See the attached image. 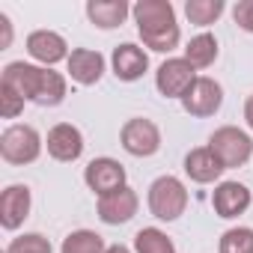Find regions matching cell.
I'll use <instances>...</instances> for the list:
<instances>
[{
    "label": "cell",
    "instance_id": "obj_1",
    "mask_svg": "<svg viewBox=\"0 0 253 253\" xmlns=\"http://www.w3.org/2000/svg\"><path fill=\"white\" fill-rule=\"evenodd\" d=\"M12 86L24 101H33L39 107H57L66 98V78L60 72L42 69V66H30L24 60H15L3 69V81Z\"/></svg>",
    "mask_w": 253,
    "mask_h": 253
},
{
    "label": "cell",
    "instance_id": "obj_2",
    "mask_svg": "<svg viewBox=\"0 0 253 253\" xmlns=\"http://www.w3.org/2000/svg\"><path fill=\"white\" fill-rule=\"evenodd\" d=\"M131 15L146 48L167 54L179 45V24L170 0H140V3H134Z\"/></svg>",
    "mask_w": 253,
    "mask_h": 253
},
{
    "label": "cell",
    "instance_id": "obj_3",
    "mask_svg": "<svg viewBox=\"0 0 253 253\" xmlns=\"http://www.w3.org/2000/svg\"><path fill=\"white\" fill-rule=\"evenodd\" d=\"M188 209V191L176 176H158L149 185V211L158 220H176Z\"/></svg>",
    "mask_w": 253,
    "mask_h": 253
},
{
    "label": "cell",
    "instance_id": "obj_4",
    "mask_svg": "<svg viewBox=\"0 0 253 253\" xmlns=\"http://www.w3.org/2000/svg\"><path fill=\"white\" fill-rule=\"evenodd\" d=\"M209 149L217 155V161L232 170V167H241L250 161L253 155V140L247 131L235 128V125H223V128H217L211 137H209Z\"/></svg>",
    "mask_w": 253,
    "mask_h": 253
},
{
    "label": "cell",
    "instance_id": "obj_5",
    "mask_svg": "<svg viewBox=\"0 0 253 253\" xmlns=\"http://www.w3.org/2000/svg\"><path fill=\"white\" fill-rule=\"evenodd\" d=\"M42 152V137L33 125H9L0 134V155L9 164H33Z\"/></svg>",
    "mask_w": 253,
    "mask_h": 253
},
{
    "label": "cell",
    "instance_id": "obj_6",
    "mask_svg": "<svg viewBox=\"0 0 253 253\" xmlns=\"http://www.w3.org/2000/svg\"><path fill=\"white\" fill-rule=\"evenodd\" d=\"M119 140H122V149L134 155V158H149L161 149V131L152 119H143V116H134L122 125L119 131Z\"/></svg>",
    "mask_w": 253,
    "mask_h": 253
},
{
    "label": "cell",
    "instance_id": "obj_7",
    "mask_svg": "<svg viewBox=\"0 0 253 253\" xmlns=\"http://www.w3.org/2000/svg\"><path fill=\"white\" fill-rule=\"evenodd\" d=\"M197 81V69L185 60V57H173L164 60L155 72V86L164 98H182Z\"/></svg>",
    "mask_w": 253,
    "mask_h": 253
},
{
    "label": "cell",
    "instance_id": "obj_8",
    "mask_svg": "<svg viewBox=\"0 0 253 253\" xmlns=\"http://www.w3.org/2000/svg\"><path fill=\"white\" fill-rule=\"evenodd\" d=\"M223 104V89L214 78H197L194 86L182 95V107L191 116H214Z\"/></svg>",
    "mask_w": 253,
    "mask_h": 253
},
{
    "label": "cell",
    "instance_id": "obj_9",
    "mask_svg": "<svg viewBox=\"0 0 253 253\" xmlns=\"http://www.w3.org/2000/svg\"><path fill=\"white\" fill-rule=\"evenodd\" d=\"M84 182L89 185L92 194L107 197V194L125 188V167L113 158H92L84 170Z\"/></svg>",
    "mask_w": 253,
    "mask_h": 253
},
{
    "label": "cell",
    "instance_id": "obj_10",
    "mask_svg": "<svg viewBox=\"0 0 253 253\" xmlns=\"http://www.w3.org/2000/svg\"><path fill=\"white\" fill-rule=\"evenodd\" d=\"M137 209H140V197L128 185L119 188V191H113V194H107V197H98V217L107 226L128 223L137 214Z\"/></svg>",
    "mask_w": 253,
    "mask_h": 253
},
{
    "label": "cell",
    "instance_id": "obj_11",
    "mask_svg": "<svg viewBox=\"0 0 253 253\" xmlns=\"http://www.w3.org/2000/svg\"><path fill=\"white\" fill-rule=\"evenodd\" d=\"M48 155L54 161H63V164H72L81 158L84 152V134L75 128L72 122H57L54 128L48 131Z\"/></svg>",
    "mask_w": 253,
    "mask_h": 253
},
{
    "label": "cell",
    "instance_id": "obj_12",
    "mask_svg": "<svg viewBox=\"0 0 253 253\" xmlns=\"http://www.w3.org/2000/svg\"><path fill=\"white\" fill-rule=\"evenodd\" d=\"M250 188L241 185V182H220L211 194V209L217 217H238L250 209Z\"/></svg>",
    "mask_w": 253,
    "mask_h": 253
},
{
    "label": "cell",
    "instance_id": "obj_13",
    "mask_svg": "<svg viewBox=\"0 0 253 253\" xmlns=\"http://www.w3.org/2000/svg\"><path fill=\"white\" fill-rule=\"evenodd\" d=\"M30 188L27 185H9L3 194H0V226L3 229H18L27 214H30Z\"/></svg>",
    "mask_w": 253,
    "mask_h": 253
},
{
    "label": "cell",
    "instance_id": "obj_14",
    "mask_svg": "<svg viewBox=\"0 0 253 253\" xmlns=\"http://www.w3.org/2000/svg\"><path fill=\"white\" fill-rule=\"evenodd\" d=\"M27 54L48 69V66H54L60 60H69V45L54 30H33L27 36Z\"/></svg>",
    "mask_w": 253,
    "mask_h": 253
},
{
    "label": "cell",
    "instance_id": "obj_15",
    "mask_svg": "<svg viewBox=\"0 0 253 253\" xmlns=\"http://www.w3.org/2000/svg\"><path fill=\"white\" fill-rule=\"evenodd\" d=\"M113 75L119 78V81H137V78H143L146 75V69H149V57H146V51L143 48H137L134 42H122V45H116L113 48Z\"/></svg>",
    "mask_w": 253,
    "mask_h": 253
},
{
    "label": "cell",
    "instance_id": "obj_16",
    "mask_svg": "<svg viewBox=\"0 0 253 253\" xmlns=\"http://www.w3.org/2000/svg\"><path fill=\"white\" fill-rule=\"evenodd\" d=\"M66 66H69L72 81L81 84V86H92V84H98L101 75H104V57H101L98 51H92V48H75V51L69 54Z\"/></svg>",
    "mask_w": 253,
    "mask_h": 253
},
{
    "label": "cell",
    "instance_id": "obj_17",
    "mask_svg": "<svg viewBox=\"0 0 253 253\" xmlns=\"http://www.w3.org/2000/svg\"><path fill=\"white\" fill-rule=\"evenodd\" d=\"M223 170H226V167L217 161V155H214L209 146L191 149V152L185 155V173H188L197 185H211V182H217Z\"/></svg>",
    "mask_w": 253,
    "mask_h": 253
},
{
    "label": "cell",
    "instance_id": "obj_18",
    "mask_svg": "<svg viewBox=\"0 0 253 253\" xmlns=\"http://www.w3.org/2000/svg\"><path fill=\"white\" fill-rule=\"evenodd\" d=\"M128 3L125 0H89L86 3V15L95 27L101 30H113L125 21V15H128Z\"/></svg>",
    "mask_w": 253,
    "mask_h": 253
},
{
    "label": "cell",
    "instance_id": "obj_19",
    "mask_svg": "<svg viewBox=\"0 0 253 253\" xmlns=\"http://www.w3.org/2000/svg\"><path fill=\"white\" fill-rule=\"evenodd\" d=\"M185 60L194 66V69H209L214 60H217V39L211 33H200L188 42L185 48Z\"/></svg>",
    "mask_w": 253,
    "mask_h": 253
},
{
    "label": "cell",
    "instance_id": "obj_20",
    "mask_svg": "<svg viewBox=\"0 0 253 253\" xmlns=\"http://www.w3.org/2000/svg\"><path fill=\"white\" fill-rule=\"evenodd\" d=\"M134 253H176V244L158 226H143L134 235Z\"/></svg>",
    "mask_w": 253,
    "mask_h": 253
},
{
    "label": "cell",
    "instance_id": "obj_21",
    "mask_svg": "<svg viewBox=\"0 0 253 253\" xmlns=\"http://www.w3.org/2000/svg\"><path fill=\"white\" fill-rule=\"evenodd\" d=\"M104 238L92 229H75L63 238L60 253H104Z\"/></svg>",
    "mask_w": 253,
    "mask_h": 253
},
{
    "label": "cell",
    "instance_id": "obj_22",
    "mask_svg": "<svg viewBox=\"0 0 253 253\" xmlns=\"http://www.w3.org/2000/svg\"><path fill=\"white\" fill-rule=\"evenodd\" d=\"M223 0H188L185 3V15L191 24H200V27H209L214 24L220 15H223Z\"/></svg>",
    "mask_w": 253,
    "mask_h": 253
},
{
    "label": "cell",
    "instance_id": "obj_23",
    "mask_svg": "<svg viewBox=\"0 0 253 253\" xmlns=\"http://www.w3.org/2000/svg\"><path fill=\"white\" fill-rule=\"evenodd\" d=\"M217 253H253V229L250 226H232L220 235Z\"/></svg>",
    "mask_w": 253,
    "mask_h": 253
},
{
    "label": "cell",
    "instance_id": "obj_24",
    "mask_svg": "<svg viewBox=\"0 0 253 253\" xmlns=\"http://www.w3.org/2000/svg\"><path fill=\"white\" fill-rule=\"evenodd\" d=\"M6 253H54V250H51V241H48L45 235H39V232H24V235H18V238L9 241Z\"/></svg>",
    "mask_w": 253,
    "mask_h": 253
},
{
    "label": "cell",
    "instance_id": "obj_25",
    "mask_svg": "<svg viewBox=\"0 0 253 253\" xmlns=\"http://www.w3.org/2000/svg\"><path fill=\"white\" fill-rule=\"evenodd\" d=\"M21 110H24V98H21L12 86L0 84V113H3L6 119H15Z\"/></svg>",
    "mask_w": 253,
    "mask_h": 253
},
{
    "label": "cell",
    "instance_id": "obj_26",
    "mask_svg": "<svg viewBox=\"0 0 253 253\" xmlns=\"http://www.w3.org/2000/svg\"><path fill=\"white\" fill-rule=\"evenodd\" d=\"M232 18L244 33H253V0H238L232 6Z\"/></svg>",
    "mask_w": 253,
    "mask_h": 253
},
{
    "label": "cell",
    "instance_id": "obj_27",
    "mask_svg": "<svg viewBox=\"0 0 253 253\" xmlns=\"http://www.w3.org/2000/svg\"><path fill=\"white\" fill-rule=\"evenodd\" d=\"M244 119H247L250 131H253V95H247V101H244Z\"/></svg>",
    "mask_w": 253,
    "mask_h": 253
},
{
    "label": "cell",
    "instance_id": "obj_28",
    "mask_svg": "<svg viewBox=\"0 0 253 253\" xmlns=\"http://www.w3.org/2000/svg\"><path fill=\"white\" fill-rule=\"evenodd\" d=\"M0 24H3V48H6L9 39H12V27H9V18L6 15H0Z\"/></svg>",
    "mask_w": 253,
    "mask_h": 253
},
{
    "label": "cell",
    "instance_id": "obj_29",
    "mask_svg": "<svg viewBox=\"0 0 253 253\" xmlns=\"http://www.w3.org/2000/svg\"><path fill=\"white\" fill-rule=\"evenodd\" d=\"M104 253H131V250H128V247H122V244H113V247H107Z\"/></svg>",
    "mask_w": 253,
    "mask_h": 253
}]
</instances>
